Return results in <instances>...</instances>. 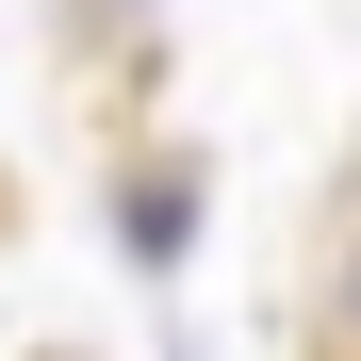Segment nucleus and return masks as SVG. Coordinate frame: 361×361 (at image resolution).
Wrapping results in <instances>:
<instances>
[{"label":"nucleus","instance_id":"nucleus-1","mask_svg":"<svg viewBox=\"0 0 361 361\" xmlns=\"http://www.w3.org/2000/svg\"><path fill=\"white\" fill-rule=\"evenodd\" d=\"M329 312H345V361H361V247H345V295H329Z\"/></svg>","mask_w":361,"mask_h":361}]
</instances>
